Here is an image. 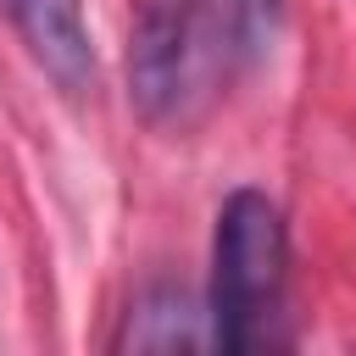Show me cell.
<instances>
[{
    "label": "cell",
    "instance_id": "cell-1",
    "mask_svg": "<svg viewBox=\"0 0 356 356\" xmlns=\"http://www.w3.org/2000/svg\"><path fill=\"white\" fill-rule=\"evenodd\" d=\"M289 306V222L267 189H234L217 206L211 228V278L206 323L217 350H267L284 345Z\"/></svg>",
    "mask_w": 356,
    "mask_h": 356
},
{
    "label": "cell",
    "instance_id": "cell-2",
    "mask_svg": "<svg viewBox=\"0 0 356 356\" xmlns=\"http://www.w3.org/2000/svg\"><path fill=\"white\" fill-rule=\"evenodd\" d=\"M234 61L211 0H134L128 22V106L156 134H184L217 100Z\"/></svg>",
    "mask_w": 356,
    "mask_h": 356
},
{
    "label": "cell",
    "instance_id": "cell-3",
    "mask_svg": "<svg viewBox=\"0 0 356 356\" xmlns=\"http://www.w3.org/2000/svg\"><path fill=\"white\" fill-rule=\"evenodd\" d=\"M11 33L22 39L28 61L61 89V95H89L100 78L95 39L83 22V0H0Z\"/></svg>",
    "mask_w": 356,
    "mask_h": 356
},
{
    "label": "cell",
    "instance_id": "cell-4",
    "mask_svg": "<svg viewBox=\"0 0 356 356\" xmlns=\"http://www.w3.org/2000/svg\"><path fill=\"white\" fill-rule=\"evenodd\" d=\"M117 350H200L211 345V323H206V300L184 284H145L128 312L122 328L111 339Z\"/></svg>",
    "mask_w": 356,
    "mask_h": 356
},
{
    "label": "cell",
    "instance_id": "cell-5",
    "mask_svg": "<svg viewBox=\"0 0 356 356\" xmlns=\"http://www.w3.org/2000/svg\"><path fill=\"white\" fill-rule=\"evenodd\" d=\"M234 61H261L284 28V0H211Z\"/></svg>",
    "mask_w": 356,
    "mask_h": 356
}]
</instances>
